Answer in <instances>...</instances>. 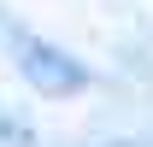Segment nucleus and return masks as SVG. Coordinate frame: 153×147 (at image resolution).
<instances>
[{
  "instance_id": "f257e3e1",
  "label": "nucleus",
  "mask_w": 153,
  "mask_h": 147,
  "mask_svg": "<svg viewBox=\"0 0 153 147\" xmlns=\"http://www.w3.org/2000/svg\"><path fill=\"white\" fill-rule=\"evenodd\" d=\"M24 76L41 82V88H71V82H76V65H59L53 47H24Z\"/></svg>"
}]
</instances>
